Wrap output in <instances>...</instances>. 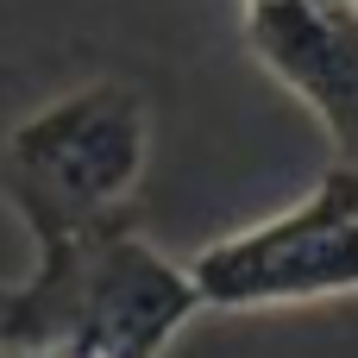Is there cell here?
<instances>
[{"label":"cell","instance_id":"cell-1","mask_svg":"<svg viewBox=\"0 0 358 358\" xmlns=\"http://www.w3.org/2000/svg\"><path fill=\"white\" fill-rule=\"evenodd\" d=\"M208 315L189 264L164 258L138 214L38 245V264L0 289V352L76 346L94 358H170L182 327Z\"/></svg>","mask_w":358,"mask_h":358},{"label":"cell","instance_id":"cell-2","mask_svg":"<svg viewBox=\"0 0 358 358\" xmlns=\"http://www.w3.org/2000/svg\"><path fill=\"white\" fill-rule=\"evenodd\" d=\"M151 170V101L120 82H82L31 107L0 138V201L25 220L31 245L126 220Z\"/></svg>","mask_w":358,"mask_h":358},{"label":"cell","instance_id":"cell-3","mask_svg":"<svg viewBox=\"0 0 358 358\" xmlns=\"http://www.w3.org/2000/svg\"><path fill=\"white\" fill-rule=\"evenodd\" d=\"M201 308L220 315H264V308H308L358 296V170L327 164L302 201L271 220H252L189 264Z\"/></svg>","mask_w":358,"mask_h":358},{"label":"cell","instance_id":"cell-4","mask_svg":"<svg viewBox=\"0 0 358 358\" xmlns=\"http://www.w3.org/2000/svg\"><path fill=\"white\" fill-rule=\"evenodd\" d=\"M245 50L321 120L334 164L358 170V0H252Z\"/></svg>","mask_w":358,"mask_h":358},{"label":"cell","instance_id":"cell-5","mask_svg":"<svg viewBox=\"0 0 358 358\" xmlns=\"http://www.w3.org/2000/svg\"><path fill=\"white\" fill-rule=\"evenodd\" d=\"M6 358H94V352H76V346H31V352H6Z\"/></svg>","mask_w":358,"mask_h":358},{"label":"cell","instance_id":"cell-6","mask_svg":"<svg viewBox=\"0 0 358 358\" xmlns=\"http://www.w3.org/2000/svg\"><path fill=\"white\" fill-rule=\"evenodd\" d=\"M245 6H252V0H245Z\"/></svg>","mask_w":358,"mask_h":358},{"label":"cell","instance_id":"cell-7","mask_svg":"<svg viewBox=\"0 0 358 358\" xmlns=\"http://www.w3.org/2000/svg\"><path fill=\"white\" fill-rule=\"evenodd\" d=\"M0 358H6V352H0Z\"/></svg>","mask_w":358,"mask_h":358}]
</instances>
